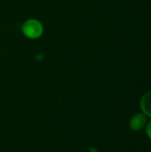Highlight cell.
<instances>
[{"mask_svg": "<svg viewBox=\"0 0 151 152\" xmlns=\"http://www.w3.org/2000/svg\"><path fill=\"white\" fill-rule=\"evenodd\" d=\"M21 31L26 37L29 39H36L43 35L44 27L39 20L36 19H29L23 23Z\"/></svg>", "mask_w": 151, "mask_h": 152, "instance_id": "6da1fadb", "label": "cell"}, {"mask_svg": "<svg viewBox=\"0 0 151 152\" xmlns=\"http://www.w3.org/2000/svg\"><path fill=\"white\" fill-rule=\"evenodd\" d=\"M141 107L145 115L151 118V91L146 93L141 101Z\"/></svg>", "mask_w": 151, "mask_h": 152, "instance_id": "3957f363", "label": "cell"}, {"mask_svg": "<svg viewBox=\"0 0 151 152\" xmlns=\"http://www.w3.org/2000/svg\"><path fill=\"white\" fill-rule=\"evenodd\" d=\"M146 122H147V119H146L145 115H143V114H136L131 118L130 126H131V128L133 130L138 131V130H141L142 128H143Z\"/></svg>", "mask_w": 151, "mask_h": 152, "instance_id": "7a4b0ae2", "label": "cell"}, {"mask_svg": "<svg viewBox=\"0 0 151 152\" xmlns=\"http://www.w3.org/2000/svg\"><path fill=\"white\" fill-rule=\"evenodd\" d=\"M147 134L151 139V122H150L147 126Z\"/></svg>", "mask_w": 151, "mask_h": 152, "instance_id": "277c9868", "label": "cell"}]
</instances>
